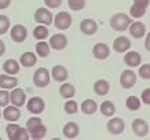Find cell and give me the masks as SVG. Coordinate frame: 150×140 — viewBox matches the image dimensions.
Returning <instances> with one entry per match:
<instances>
[{"label":"cell","instance_id":"cell-25","mask_svg":"<svg viewBox=\"0 0 150 140\" xmlns=\"http://www.w3.org/2000/svg\"><path fill=\"white\" fill-rule=\"evenodd\" d=\"M98 110V104L94 99H86L81 103V111L87 115H94Z\"/></svg>","mask_w":150,"mask_h":140},{"label":"cell","instance_id":"cell-15","mask_svg":"<svg viewBox=\"0 0 150 140\" xmlns=\"http://www.w3.org/2000/svg\"><path fill=\"white\" fill-rule=\"evenodd\" d=\"M92 55L95 56L96 59L99 61H103V59H108L110 55V48L106 43H96L92 48Z\"/></svg>","mask_w":150,"mask_h":140},{"label":"cell","instance_id":"cell-23","mask_svg":"<svg viewBox=\"0 0 150 140\" xmlns=\"http://www.w3.org/2000/svg\"><path fill=\"white\" fill-rule=\"evenodd\" d=\"M3 70H4L6 74L17 76L21 69H19V63L15 61V59H8V61H6L4 65H3Z\"/></svg>","mask_w":150,"mask_h":140},{"label":"cell","instance_id":"cell-13","mask_svg":"<svg viewBox=\"0 0 150 140\" xmlns=\"http://www.w3.org/2000/svg\"><path fill=\"white\" fill-rule=\"evenodd\" d=\"M131 48V40L125 36H118L113 41V50L118 54H125Z\"/></svg>","mask_w":150,"mask_h":140},{"label":"cell","instance_id":"cell-37","mask_svg":"<svg viewBox=\"0 0 150 140\" xmlns=\"http://www.w3.org/2000/svg\"><path fill=\"white\" fill-rule=\"evenodd\" d=\"M41 122H43V121H41V118L39 117V115H35V117L29 118V120L26 121V127H25V128L28 129V132H30L32 129H35L39 124H41Z\"/></svg>","mask_w":150,"mask_h":140},{"label":"cell","instance_id":"cell-14","mask_svg":"<svg viewBox=\"0 0 150 140\" xmlns=\"http://www.w3.org/2000/svg\"><path fill=\"white\" fill-rule=\"evenodd\" d=\"M1 115L4 117L6 121H10V122H17L21 118V110H19V107H17V106H14V104H11V106H6L4 107V111L1 113Z\"/></svg>","mask_w":150,"mask_h":140},{"label":"cell","instance_id":"cell-40","mask_svg":"<svg viewBox=\"0 0 150 140\" xmlns=\"http://www.w3.org/2000/svg\"><path fill=\"white\" fill-rule=\"evenodd\" d=\"M141 102L142 103H145V104H147V106H150V88H146V89L142 92Z\"/></svg>","mask_w":150,"mask_h":140},{"label":"cell","instance_id":"cell-26","mask_svg":"<svg viewBox=\"0 0 150 140\" xmlns=\"http://www.w3.org/2000/svg\"><path fill=\"white\" fill-rule=\"evenodd\" d=\"M29 135H30V139L33 140H41V139H44L47 135V128L46 125L41 122V124H39L35 129H32V131L29 132Z\"/></svg>","mask_w":150,"mask_h":140},{"label":"cell","instance_id":"cell-4","mask_svg":"<svg viewBox=\"0 0 150 140\" xmlns=\"http://www.w3.org/2000/svg\"><path fill=\"white\" fill-rule=\"evenodd\" d=\"M106 129L110 135H121L125 129V122L120 117H110V120L106 124Z\"/></svg>","mask_w":150,"mask_h":140},{"label":"cell","instance_id":"cell-46","mask_svg":"<svg viewBox=\"0 0 150 140\" xmlns=\"http://www.w3.org/2000/svg\"><path fill=\"white\" fill-rule=\"evenodd\" d=\"M0 118H1V110H0Z\"/></svg>","mask_w":150,"mask_h":140},{"label":"cell","instance_id":"cell-29","mask_svg":"<svg viewBox=\"0 0 150 140\" xmlns=\"http://www.w3.org/2000/svg\"><path fill=\"white\" fill-rule=\"evenodd\" d=\"M33 37L36 39V40H46L47 37H48V29H47L46 25H37L35 29H33Z\"/></svg>","mask_w":150,"mask_h":140},{"label":"cell","instance_id":"cell-38","mask_svg":"<svg viewBox=\"0 0 150 140\" xmlns=\"http://www.w3.org/2000/svg\"><path fill=\"white\" fill-rule=\"evenodd\" d=\"M10 103V94L6 89L0 91V107H6Z\"/></svg>","mask_w":150,"mask_h":140},{"label":"cell","instance_id":"cell-28","mask_svg":"<svg viewBox=\"0 0 150 140\" xmlns=\"http://www.w3.org/2000/svg\"><path fill=\"white\" fill-rule=\"evenodd\" d=\"M50 51H51L50 44L46 43L44 40H40L36 44V54H37V56H40V58H46V56H48Z\"/></svg>","mask_w":150,"mask_h":140},{"label":"cell","instance_id":"cell-5","mask_svg":"<svg viewBox=\"0 0 150 140\" xmlns=\"http://www.w3.org/2000/svg\"><path fill=\"white\" fill-rule=\"evenodd\" d=\"M26 108L29 113L35 114V115H39L44 111V108H46V103H44V100L39 98V96H33L30 99L28 100L26 103Z\"/></svg>","mask_w":150,"mask_h":140},{"label":"cell","instance_id":"cell-11","mask_svg":"<svg viewBox=\"0 0 150 140\" xmlns=\"http://www.w3.org/2000/svg\"><path fill=\"white\" fill-rule=\"evenodd\" d=\"M80 30L86 36H92V34H95L98 32V23H96V21H94L91 18H86L80 22Z\"/></svg>","mask_w":150,"mask_h":140},{"label":"cell","instance_id":"cell-1","mask_svg":"<svg viewBox=\"0 0 150 140\" xmlns=\"http://www.w3.org/2000/svg\"><path fill=\"white\" fill-rule=\"evenodd\" d=\"M131 22H132V19L129 15H127V14H124V13H117L110 18V27L113 30H116V32H124V30L128 29Z\"/></svg>","mask_w":150,"mask_h":140},{"label":"cell","instance_id":"cell-10","mask_svg":"<svg viewBox=\"0 0 150 140\" xmlns=\"http://www.w3.org/2000/svg\"><path fill=\"white\" fill-rule=\"evenodd\" d=\"M50 47L55 51H62L68 47V37L64 33H57L50 37Z\"/></svg>","mask_w":150,"mask_h":140},{"label":"cell","instance_id":"cell-36","mask_svg":"<svg viewBox=\"0 0 150 140\" xmlns=\"http://www.w3.org/2000/svg\"><path fill=\"white\" fill-rule=\"evenodd\" d=\"M139 77L143 80H150V63L139 65Z\"/></svg>","mask_w":150,"mask_h":140},{"label":"cell","instance_id":"cell-18","mask_svg":"<svg viewBox=\"0 0 150 140\" xmlns=\"http://www.w3.org/2000/svg\"><path fill=\"white\" fill-rule=\"evenodd\" d=\"M128 29H129V34H131L134 39H142V37L146 34V26H145V23L141 22V21L131 22V25L128 26Z\"/></svg>","mask_w":150,"mask_h":140},{"label":"cell","instance_id":"cell-8","mask_svg":"<svg viewBox=\"0 0 150 140\" xmlns=\"http://www.w3.org/2000/svg\"><path fill=\"white\" fill-rule=\"evenodd\" d=\"M132 132L138 136V137H145L149 133V125L143 118H135L131 124Z\"/></svg>","mask_w":150,"mask_h":140},{"label":"cell","instance_id":"cell-20","mask_svg":"<svg viewBox=\"0 0 150 140\" xmlns=\"http://www.w3.org/2000/svg\"><path fill=\"white\" fill-rule=\"evenodd\" d=\"M37 62V55L35 52H30V51H26L21 55L19 58V63L22 65L23 68H33Z\"/></svg>","mask_w":150,"mask_h":140},{"label":"cell","instance_id":"cell-44","mask_svg":"<svg viewBox=\"0 0 150 140\" xmlns=\"http://www.w3.org/2000/svg\"><path fill=\"white\" fill-rule=\"evenodd\" d=\"M145 48L150 52V32L147 33V36H146V39H145Z\"/></svg>","mask_w":150,"mask_h":140},{"label":"cell","instance_id":"cell-24","mask_svg":"<svg viewBox=\"0 0 150 140\" xmlns=\"http://www.w3.org/2000/svg\"><path fill=\"white\" fill-rule=\"evenodd\" d=\"M59 94H61V96H62L64 99H72L73 96L76 95V88H74V85L70 84V82L64 81V84L59 88Z\"/></svg>","mask_w":150,"mask_h":140},{"label":"cell","instance_id":"cell-22","mask_svg":"<svg viewBox=\"0 0 150 140\" xmlns=\"http://www.w3.org/2000/svg\"><path fill=\"white\" fill-rule=\"evenodd\" d=\"M110 91V84L106 80H96L95 84H94V92H95L98 96H105L108 95Z\"/></svg>","mask_w":150,"mask_h":140},{"label":"cell","instance_id":"cell-41","mask_svg":"<svg viewBox=\"0 0 150 140\" xmlns=\"http://www.w3.org/2000/svg\"><path fill=\"white\" fill-rule=\"evenodd\" d=\"M44 4L48 8H58L59 6L62 4V0H44Z\"/></svg>","mask_w":150,"mask_h":140},{"label":"cell","instance_id":"cell-35","mask_svg":"<svg viewBox=\"0 0 150 140\" xmlns=\"http://www.w3.org/2000/svg\"><path fill=\"white\" fill-rule=\"evenodd\" d=\"M10 29V18L6 15H0V36L8 32Z\"/></svg>","mask_w":150,"mask_h":140},{"label":"cell","instance_id":"cell-30","mask_svg":"<svg viewBox=\"0 0 150 140\" xmlns=\"http://www.w3.org/2000/svg\"><path fill=\"white\" fill-rule=\"evenodd\" d=\"M141 104H142L141 99H139L138 96H134V95L128 96L127 100H125V106H127V108L128 110H131V111H137V110H139V108H141Z\"/></svg>","mask_w":150,"mask_h":140},{"label":"cell","instance_id":"cell-7","mask_svg":"<svg viewBox=\"0 0 150 140\" xmlns=\"http://www.w3.org/2000/svg\"><path fill=\"white\" fill-rule=\"evenodd\" d=\"M135 84H137V74H135V72L127 69V70H124L120 74V85L123 87L124 89H131Z\"/></svg>","mask_w":150,"mask_h":140},{"label":"cell","instance_id":"cell-2","mask_svg":"<svg viewBox=\"0 0 150 140\" xmlns=\"http://www.w3.org/2000/svg\"><path fill=\"white\" fill-rule=\"evenodd\" d=\"M50 81H51V74L48 72V69L40 68L33 73V84L37 88H44V87L50 84Z\"/></svg>","mask_w":150,"mask_h":140},{"label":"cell","instance_id":"cell-19","mask_svg":"<svg viewBox=\"0 0 150 140\" xmlns=\"http://www.w3.org/2000/svg\"><path fill=\"white\" fill-rule=\"evenodd\" d=\"M18 85V80L11 74H0V88L1 89H13Z\"/></svg>","mask_w":150,"mask_h":140},{"label":"cell","instance_id":"cell-31","mask_svg":"<svg viewBox=\"0 0 150 140\" xmlns=\"http://www.w3.org/2000/svg\"><path fill=\"white\" fill-rule=\"evenodd\" d=\"M28 139H30V135H29L26 128L22 127H18V129L15 131V133L11 137V140H28Z\"/></svg>","mask_w":150,"mask_h":140},{"label":"cell","instance_id":"cell-16","mask_svg":"<svg viewBox=\"0 0 150 140\" xmlns=\"http://www.w3.org/2000/svg\"><path fill=\"white\" fill-rule=\"evenodd\" d=\"M51 77L54 78L57 82H64L68 80L69 77V73H68V69L65 68L64 65H55L54 68L51 69Z\"/></svg>","mask_w":150,"mask_h":140},{"label":"cell","instance_id":"cell-12","mask_svg":"<svg viewBox=\"0 0 150 140\" xmlns=\"http://www.w3.org/2000/svg\"><path fill=\"white\" fill-rule=\"evenodd\" d=\"M10 34H11V40L13 41H15V43H23L28 37V30L23 25H14L11 27Z\"/></svg>","mask_w":150,"mask_h":140},{"label":"cell","instance_id":"cell-33","mask_svg":"<svg viewBox=\"0 0 150 140\" xmlns=\"http://www.w3.org/2000/svg\"><path fill=\"white\" fill-rule=\"evenodd\" d=\"M64 110H65V113H68V114H76L79 111V104H77V102H76V100L69 99L68 102L65 103Z\"/></svg>","mask_w":150,"mask_h":140},{"label":"cell","instance_id":"cell-42","mask_svg":"<svg viewBox=\"0 0 150 140\" xmlns=\"http://www.w3.org/2000/svg\"><path fill=\"white\" fill-rule=\"evenodd\" d=\"M134 4H138V6H141V7L147 8L150 4V0H134Z\"/></svg>","mask_w":150,"mask_h":140},{"label":"cell","instance_id":"cell-6","mask_svg":"<svg viewBox=\"0 0 150 140\" xmlns=\"http://www.w3.org/2000/svg\"><path fill=\"white\" fill-rule=\"evenodd\" d=\"M35 21L37 23H41V25H51L52 21H54V15H52V13L48 8L40 7L35 13Z\"/></svg>","mask_w":150,"mask_h":140},{"label":"cell","instance_id":"cell-9","mask_svg":"<svg viewBox=\"0 0 150 140\" xmlns=\"http://www.w3.org/2000/svg\"><path fill=\"white\" fill-rule=\"evenodd\" d=\"M10 103H13L17 107H22L23 104L26 103V94H25V91L22 88H18V87L13 88L11 94H10Z\"/></svg>","mask_w":150,"mask_h":140},{"label":"cell","instance_id":"cell-43","mask_svg":"<svg viewBox=\"0 0 150 140\" xmlns=\"http://www.w3.org/2000/svg\"><path fill=\"white\" fill-rule=\"evenodd\" d=\"M10 4H11V0H0V10L8 8Z\"/></svg>","mask_w":150,"mask_h":140},{"label":"cell","instance_id":"cell-27","mask_svg":"<svg viewBox=\"0 0 150 140\" xmlns=\"http://www.w3.org/2000/svg\"><path fill=\"white\" fill-rule=\"evenodd\" d=\"M99 110L105 117H113L116 113V106L110 100H106V102H102V104L99 106Z\"/></svg>","mask_w":150,"mask_h":140},{"label":"cell","instance_id":"cell-21","mask_svg":"<svg viewBox=\"0 0 150 140\" xmlns=\"http://www.w3.org/2000/svg\"><path fill=\"white\" fill-rule=\"evenodd\" d=\"M64 136L66 139H76L80 133V128L76 122H68L64 127Z\"/></svg>","mask_w":150,"mask_h":140},{"label":"cell","instance_id":"cell-32","mask_svg":"<svg viewBox=\"0 0 150 140\" xmlns=\"http://www.w3.org/2000/svg\"><path fill=\"white\" fill-rule=\"evenodd\" d=\"M146 13V8L145 7H141V6H138V4H132L131 6V8H129V14H131V17L132 18H142L143 15H145Z\"/></svg>","mask_w":150,"mask_h":140},{"label":"cell","instance_id":"cell-45","mask_svg":"<svg viewBox=\"0 0 150 140\" xmlns=\"http://www.w3.org/2000/svg\"><path fill=\"white\" fill-rule=\"evenodd\" d=\"M6 52V44L3 40H0V56H3Z\"/></svg>","mask_w":150,"mask_h":140},{"label":"cell","instance_id":"cell-39","mask_svg":"<svg viewBox=\"0 0 150 140\" xmlns=\"http://www.w3.org/2000/svg\"><path fill=\"white\" fill-rule=\"evenodd\" d=\"M18 124H8L7 127H6V132H7V137H8L10 140H11V137H13V135L15 133V131L18 129Z\"/></svg>","mask_w":150,"mask_h":140},{"label":"cell","instance_id":"cell-3","mask_svg":"<svg viewBox=\"0 0 150 140\" xmlns=\"http://www.w3.org/2000/svg\"><path fill=\"white\" fill-rule=\"evenodd\" d=\"M72 15L69 13H66V11H61V13H58L57 15L54 17V25L57 29H59V30H66V29H69L70 27V25H72Z\"/></svg>","mask_w":150,"mask_h":140},{"label":"cell","instance_id":"cell-34","mask_svg":"<svg viewBox=\"0 0 150 140\" xmlns=\"http://www.w3.org/2000/svg\"><path fill=\"white\" fill-rule=\"evenodd\" d=\"M68 6L73 11H80L86 7V0H68Z\"/></svg>","mask_w":150,"mask_h":140},{"label":"cell","instance_id":"cell-17","mask_svg":"<svg viewBox=\"0 0 150 140\" xmlns=\"http://www.w3.org/2000/svg\"><path fill=\"white\" fill-rule=\"evenodd\" d=\"M124 63L129 66V68H137L142 63V55L137 51H129L128 50L125 52V56H124Z\"/></svg>","mask_w":150,"mask_h":140}]
</instances>
